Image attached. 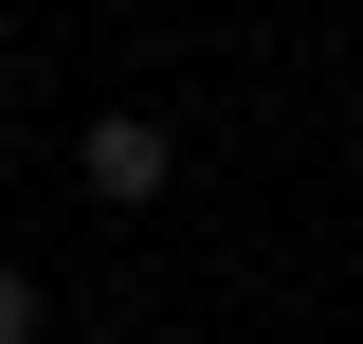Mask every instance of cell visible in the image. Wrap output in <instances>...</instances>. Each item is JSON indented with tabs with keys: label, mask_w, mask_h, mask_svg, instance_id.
Returning a JSON list of instances; mask_svg holds the SVG:
<instances>
[{
	"label": "cell",
	"mask_w": 363,
	"mask_h": 344,
	"mask_svg": "<svg viewBox=\"0 0 363 344\" xmlns=\"http://www.w3.org/2000/svg\"><path fill=\"white\" fill-rule=\"evenodd\" d=\"M73 181H91L109 217H145V200L182 181V127H164V109H91V127H73Z\"/></svg>",
	"instance_id": "1"
},
{
	"label": "cell",
	"mask_w": 363,
	"mask_h": 344,
	"mask_svg": "<svg viewBox=\"0 0 363 344\" xmlns=\"http://www.w3.org/2000/svg\"><path fill=\"white\" fill-rule=\"evenodd\" d=\"M345 308H363V254H345Z\"/></svg>",
	"instance_id": "3"
},
{
	"label": "cell",
	"mask_w": 363,
	"mask_h": 344,
	"mask_svg": "<svg viewBox=\"0 0 363 344\" xmlns=\"http://www.w3.org/2000/svg\"><path fill=\"white\" fill-rule=\"evenodd\" d=\"M0 344H37V272H18V254H0Z\"/></svg>",
	"instance_id": "2"
}]
</instances>
